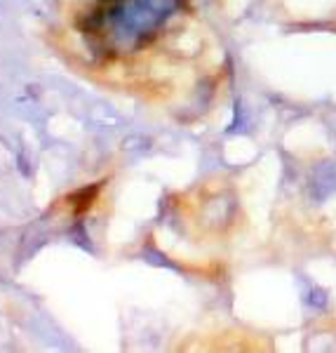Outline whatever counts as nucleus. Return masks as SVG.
Returning a JSON list of instances; mask_svg holds the SVG:
<instances>
[{
  "instance_id": "obj_1",
  "label": "nucleus",
  "mask_w": 336,
  "mask_h": 353,
  "mask_svg": "<svg viewBox=\"0 0 336 353\" xmlns=\"http://www.w3.org/2000/svg\"><path fill=\"white\" fill-rule=\"evenodd\" d=\"M336 196V161H320L308 174V198L313 205H324Z\"/></svg>"
},
{
  "instance_id": "obj_2",
  "label": "nucleus",
  "mask_w": 336,
  "mask_h": 353,
  "mask_svg": "<svg viewBox=\"0 0 336 353\" xmlns=\"http://www.w3.org/2000/svg\"><path fill=\"white\" fill-rule=\"evenodd\" d=\"M329 134L334 137V141H336V113L332 118H329Z\"/></svg>"
}]
</instances>
